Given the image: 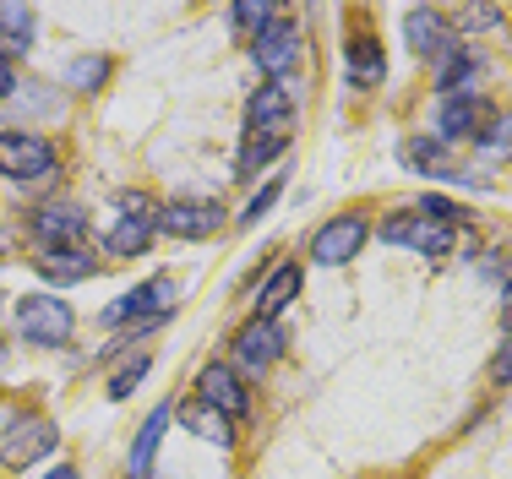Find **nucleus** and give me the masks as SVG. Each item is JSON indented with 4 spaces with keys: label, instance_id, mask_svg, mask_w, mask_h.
Returning a JSON list of instances; mask_svg holds the SVG:
<instances>
[{
    "label": "nucleus",
    "instance_id": "obj_18",
    "mask_svg": "<svg viewBox=\"0 0 512 479\" xmlns=\"http://www.w3.org/2000/svg\"><path fill=\"white\" fill-rule=\"evenodd\" d=\"M33 267H39V273L50 278L55 289H60V284H82V278L99 273V262H93V256L82 251V245H71V251H44Z\"/></svg>",
    "mask_w": 512,
    "mask_h": 479
},
{
    "label": "nucleus",
    "instance_id": "obj_5",
    "mask_svg": "<svg viewBox=\"0 0 512 479\" xmlns=\"http://www.w3.org/2000/svg\"><path fill=\"white\" fill-rule=\"evenodd\" d=\"M365 240H371L365 218L360 213H338V218H327V224L316 229L311 256H316V267H344V262H355V256L365 251Z\"/></svg>",
    "mask_w": 512,
    "mask_h": 479
},
{
    "label": "nucleus",
    "instance_id": "obj_12",
    "mask_svg": "<svg viewBox=\"0 0 512 479\" xmlns=\"http://www.w3.org/2000/svg\"><path fill=\"white\" fill-rule=\"evenodd\" d=\"M398 158H404V164H414L420 175L453 180V186H469V191H485V186H491V180H485V175H474V169H458L453 158L442 153V147H436V142H425V137H409L404 147H398Z\"/></svg>",
    "mask_w": 512,
    "mask_h": 479
},
{
    "label": "nucleus",
    "instance_id": "obj_22",
    "mask_svg": "<svg viewBox=\"0 0 512 479\" xmlns=\"http://www.w3.org/2000/svg\"><path fill=\"white\" fill-rule=\"evenodd\" d=\"M109 71H115V60H109V55H77L66 66V82L77 93H99L104 82H109Z\"/></svg>",
    "mask_w": 512,
    "mask_h": 479
},
{
    "label": "nucleus",
    "instance_id": "obj_19",
    "mask_svg": "<svg viewBox=\"0 0 512 479\" xmlns=\"http://www.w3.org/2000/svg\"><path fill=\"white\" fill-rule=\"evenodd\" d=\"M480 115H485V104H480L474 93H453V98H442V120H436V131H442V142L474 137Z\"/></svg>",
    "mask_w": 512,
    "mask_h": 479
},
{
    "label": "nucleus",
    "instance_id": "obj_28",
    "mask_svg": "<svg viewBox=\"0 0 512 479\" xmlns=\"http://www.w3.org/2000/svg\"><path fill=\"white\" fill-rule=\"evenodd\" d=\"M453 22H458V28H496V22H502V11H491V6H458Z\"/></svg>",
    "mask_w": 512,
    "mask_h": 479
},
{
    "label": "nucleus",
    "instance_id": "obj_2",
    "mask_svg": "<svg viewBox=\"0 0 512 479\" xmlns=\"http://www.w3.org/2000/svg\"><path fill=\"white\" fill-rule=\"evenodd\" d=\"M71 327H77V316H71V305L55 300V294H22L17 300V338L22 343L60 349V343L71 338Z\"/></svg>",
    "mask_w": 512,
    "mask_h": 479
},
{
    "label": "nucleus",
    "instance_id": "obj_20",
    "mask_svg": "<svg viewBox=\"0 0 512 479\" xmlns=\"http://www.w3.org/2000/svg\"><path fill=\"white\" fill-rule=\"evenodd\" d=\"M295 294H300V267H289V262H284L262 289H256V316H262V322H278V311H284V305L295 300Z\"/></svg>",
    "mask_w": 512,
    "mask_h": 479
},
{
    "label": "nucleus",
    "instance_id": "obj_11",
    "mask_svg": "<svg viewBox=\"0 0 512 479\" xmlns=\"http://www.w3.org/2000/svg\"><path fill=\"white\" fill-rule=\"evenodd\" d=\"M158 229L175 240H207L224 229V207L218 202H169V207H158Z\"/></svg>",
    "mask_w": 512,
    "mask_h": 479
},
{
    "label": "nucleus",
    "instance_id": "obj_16",
    "mask_svg": "<svg viewBox=\"0 0 512 479\" xmlns=\"http://www.w3.org/2000/svg\"><path fill=\"white\" fill-rule=\"evenodd\" d=\"M169 403H158V409L148 414V425L137 431V441H131V458H126V474L131 479H153V458H158V441H164V431H169Z\"/></svg>",
    "mask_w": 512,
    "mask_h": 479
},
{
    "label": "nucleus",
    "instance_id": "obj_24",
    "mask_svg": "<svg viewBox=\"0 0 512 479\" xmlns=\"http://www.w3.org/2000/svg\"><path fill=\"white\" fill-rule=\"evenodd\" d=\"M186 420L197 425V436H207L213 447H229V441H235V431H229V420H224L218 409H207V403H191V409H186Z\"/></svg>",
    "mask_w": 512,
    "mask_h": 479
},
{
    "label": "nucleus",
    "instance_id": "obj_27",
    "mask_svg": "<svg viewBox=\"0 0 512 479\" xmlns=\"http://www.w3.org/2000/svg\"><path fill=\"white\" fill-rule=\"evenodd\" d=\"M278 191H284V175H273V180H267V186H262V191H256V196H251V207H246V213H240V224H256V218H267V213H273V202H278Z\"/></svg>",
    "mask_w": 512,
    "mask_h": 479
},
{
    "label": "nucleus",
    "instance_id": "obj_26",
    "mask_svg": "<svg viewBox=\"0 0 512 479\" xmlns=\"http://www.w3.org/2000/svg\"><path fill=\"white\" fill-rule=\"evenodd\" d=\"M229 17H235V28H246V33H262L267 22L278 17V6H273V0H240V6L229 11Z\"/></svg>",
    "mask_w": 512,
    "mask_h": 479
},
{
    "label": "nucleus",
    "instance_id": "obj_13",
    "mask_svg": "<svg viewBox=\"0 0 512 479\" xmlns=\"http://www.w3.org/2000/svg\"><path fill=\"white\" fill-rule=\"evenodd\" d=\"M33 235L50 245V251H71V245L88 235V213L77 202H50L33 213Z\"/></svg>",
    "mask_w": 512,
    "mask_h": 479
},
{
    "label": "nucleus",
    "instance_id": "obj_10",
    "mask_svg": "<svg viewBox=\"0 0 512 479\" xmlns=\"http://www.w3.org/2000/svg\"><path fill=\"white\" fill-rule=\"evenodd\" d=\"M197 403L218 409L224 420H246V409H251V398H246V387H240V376L229 371L224 360L202 365V376H197Z\"/></svg>",
    "mask_w": 512,
    "mask_h": 479
},
{
    "label": "nucleus",
    "instance_id": "obj_32",
    "mask_svg": "<svg viewBox=\"0 0 512 479\" xmlns=\"http://www.w3.org/2000/svg\"><path fill=\"white\" fill-rule=\"evenodd\" d=\"M502 327H512V284L502 289Z\"/></svg>",
    "mask_w": 512,
    "mask_h": 479
},
{
    "label": "nucleus",
    "instance_id": "obj_7",
    "mask_svg": "<svg viewBox=\"0 0 512 479\" xmlns=\"http://www.w3.org/2000/svg\"><path fill=\"white\" fill-rule=\"evenodd\" d=\"M382 240L393 245H414L420 256H447L458 240V224H447V218H431V213H414V218H387L382 224Z\"/></svg>",
    "mask_w": 512,
    "mask_h": 479
},
{
    "label": "nucleus",
    "instance_id": "obj_25",
    "mask_svg": "<svg viewBox=\"0 0 512 479\" xmlns=\"http://www.w3.org/2000/svg\"><path fill=\"white\" fill-rule=\"evenodd\" d=\"M148 365H153L148 354H131V360L120 365L115 376H109V398H115V403H120V398H131V392H137V382L148 376Z\"/></svg>",
    "mask_w": 512,
    "mask_h": 479
},
{
    "label": "nucleus",
    "instance_id": "obj_14",
    "mask_svg": "<svg viewBox=\"0 0 512 479\" xmlns=\"http://www.w3.org/2000/svg\"><path fill=\"white\" fill-rule=\"evenodd\" d=\"M278 354H284V333H278V322H262V316H251V322L235 333V360L246 365V371H267Z\"/></svg>",
    "mask_w": 512,
    "mask_h": 479
},
{
    "label": "nucleus",
    "instance_id": "obj_8",
    "mask_svg": "<svg viewBox=\"0 0 512 479\" xmlns=\"http://www.w3.org/2000/svg\"><path fill=\"white\" fill-rule=\"evenodd\" d=\"M55 169V147L33 131H0V175L6 180H39Z\"/></svg>",
    "mask_w": 512,
    "mask_h": 479
},
{
    "label": "nucleus",
    "instance_id": "obj_21",
    "mask_svg": "<svg viewBox=\"0 0 512 479\" xmlns=\"http://www.w3.org/2000/svg\"><path fill=\"white\" fill-rule=\"evenodd\" d=\"M33 6H11V0H0V39H6V55H22V49L33 44Z\"/></svg>",
    "mask_w": 512,
    "mask_h": 479
},
{
    "label": "nucleus",
    "instance_id": "obj_33",
    "mask_svg": "<svg viewBox=\"0 0 512 479\" xmlns=\"http://www.w3.org/2000/svg\"><path fill=\"white\" fill-rule=\"evenodd\" d=\"M44 479H77V469H71V463H55V474H44Z\"/></svg>",
    "mask_w": 512,
    "mask_h": 479
},
{
    "label": "nucleus",
    "instance_id": "obj_9",
    "mask_svg": "<svg viewBox=\"0 0 512 479\" xmlns=\"http://www.w3.org/2000/svg\"><path fill=\"white\" fill-rule=\"evenodd\" d=\"M251 55H256V66H262L273 82L289 77V71H295V60H300V28L284 17V11H278L262 33H251Z\"/></svg>",
    "mask_w": 512,
    "mask_h": 479
},
{
    "label": "nucleus",
    "instance_id": "obj_17",
    "mask_svg": "<svg viewBox=\"0 0 512 479\" xmlns=\"http://www.w3.org/2000/svg\"><path fill=\"white\" fill-rule=\"evenodd\" d=\"M349 82H355V88H382L387 82V55L371 33H355V39H349Z\"/></svg>",
    "mask_w": 512,
    "mask_h": 479
},
{
    "label": "nucleus",
    "instance_id": "obj_29",
    "mask_svg": "<svg viewBox=\"0 0 512 479\" xmlns=\"http://www.w3.org/2000/svg\"><path fill=\"white\" fill-rule=\"evenodd\" d=\"M480 147H491V153H512V115L496 120L491 131H480Z\"/></svg>",
    "mask_w": 512,
    "mask_h": 479
},
{
    "label": "nucleus",
    "instance_id": "obj_1",
    "mask_svg": "<svg viewBox=\"0 0 512 479\" xmlns=\"http://www.w3.org/2000/svg\"><path fill=\"white\" fill-rule=\"evenodd\" d=\"M175 311V278L169 273H153L148 284H137V289H126L115 305L99 316L104 327H137V333H148V327H158L164 316Z\"/></svg>",
    "mask_w": 512,
    "mask_h": 479
},
{
    "label": "nucleus",
    "instance_id": "obj_4",
    "mask_svg": "<svg viewBox=\"0 0 512 479\" xmlns=\"http://www.w3.org/2000/svg\"><path fill=\"white\" fill-rule=\"evenodd\" d=\"M153 235H158V207L148 202V196L126 191L120 196V218L109 224V235H104V251L109 256H142Z\"/></svg>",
    "mask_w": 512,
    "mask_h": 479
},
{
    "label": "nucleus",
    "instance_id": "obj_23",
    "mask_svg": "<svg viewBox=\"0 0 512 479\" xmlns=\"http://www.w3.org/2000/svg\"><path fill=\"white\" fill-rule=\"evenodd\" d=\"M289 137H246V147H240V180H251L262 164H273L278 153H284Z\"/></svg>",
    "mask_w": 512,
    "mask_h": 479
},
{
    "label": "nucleus",
    "instance_id": "obj_3",
    "mask_svg": "<svg viewBox=\"0 0 512 479\" xmlns=\"http://www.w3.org/2000/svg\"><path fill=\"white\" fill-rule=\"evenodd\" d=\"M55 441H60V431L44 414H17V420L0 431V463H6V469H33V463H44L55 452Z\"/></svg>",
    "mask_w": 512,
    "mask_h": 479
},
{
    "label": "nucleus",
    "instance_id": "obj_6",
    "mask_svg": "<svg viewBox=\"0 0 512 479\" xmlns=\"http://www.w3.org/2000/svg\"><path fill=\"white\" fill-rule=\"evenodd\" d=\"M295 131V98L284 82H262L246 98V137H289Z\"/></svg>",
    "mask_w": 512,
    "mask_h": 479
},
{
    "label": "nucleus",
    "instance_id": "obj_31",
    "mask_svg": "<svg viewBox=\"0 0 512 479\" xmlns=\"http://www.w3.org/2000/svg\"><path fill=\"white\" fill-rule=\"evenodd\" d=\"M496 382H512V343L496 354Z\"/></svg>",
    "mask_w": 512,
    "mask_h": 479
},
{
    "label": "nucleus",
    "instance_id": "obj_15",
    "mask_svg": "<svg viewBox=\"0 0 512 479\" xmlns=\"http://www.w3.org/2000/svg\"><path fill=\"white\" fill-rule=\"evenodd\" d=\"M404 39H409L414 55H442V49H453V28H447L442 11L414 6L409 17H404Z\"/></svg>",
    "mask_w": 512,
    "mask_h": 479
},
{
    "label": "nucleus",
    "instance_id": "obj_30",
    "mask_svg": "<svg viewBox=\"0 0 512 479\" xmlns=\"http://www.w3.org/2000/svg\"><path fill=\"white\" fill-rule=\"evenodd\" d=\"M17 93V66H11V55L0 49V98H11Z\"/></svg>",
    "mask_w": 512,
    "mask_h": 479
}]
</instances>
